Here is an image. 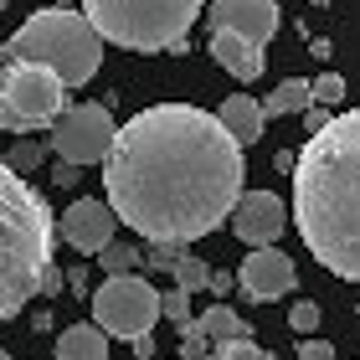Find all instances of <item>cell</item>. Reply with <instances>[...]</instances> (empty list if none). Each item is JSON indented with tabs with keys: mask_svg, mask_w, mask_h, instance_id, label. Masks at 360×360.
I'll return each instance as SVG.
<instances>
[{
	"mask_svg": "<svg viewBox=\"0 0 360 360\" xmlns=\"http://www.w3.org/2000/svg\"><path fill=\"white\" fill-rule=\"evenodd\" d=\"M248 160L217 113L195 103H155L134 113L103 155V191L113 217L144 242H191L232 221Z\"/></svg>",
	"mask_w": 360,
	"mask_h": 360,
	"instance_id": "obj_1",
	"label": "cell"
},
{
	"mask_svg": "<svg viewBox=\"0 0 360 360\" xmlns=\"http://www.w3.org/2000/svg\"><path fill=\"white\" fill-rule=\"evenodd\" d=\"M293 226L345 283H360V108L335 113L293 160Z\"/></svg>",
	"mask_w": 360,
	"mask_h": 360,
	"instance_id": "obj_2",
	"label": "cell"
},
{
	"mask_svg": "<svg viewBox=\"0 0 360 360\" xmlns=\"http://www.w3.org/2000/svg\"><path fill=\"white\" fill-rule=\"evenodd\" d=\"M52 206L0 160V324L15 319L41 293V273L52 268Z\"/></svg>",
	"mask_w": 360,
	"mask_h": 360,
	"instance_id": "obj_3",
	"label": "cell"
},
{
	"mask_svg": "<svg viewBox=\"0 0 360 360\" xmlns=\"http://www.w3.org/2000/svg\"><path fill=\"white\" fill-rule=\"evenodd\" d=\"M6 46H11V62H37V68L57 72L62 88L93 83L98 62H103V37L93 31L83 11H68V6L37 11L31 21L15 26V37Z\"/></svg>",
	"mask_w": 360,
	"mask_h": 360,
	"instance_id": "obj_4",
	"label": "cell"
},
{
	"mask_svg": "<svg viewBox=\"0 0 360 360\" xmlns=\"http://www.w3.org/2000/svg\"><path fill=\"white\" fill-rule=\"evenodd\" d=\"M206 0H83L93 31L124 52H175Z\"/></svg>",
	"mask_w": 360,
	"mask_h": 360,
	"instance_id": "obj_5",
	"label": "cell"
},
{
	"mask_svg": "<svg viewBox=\"0 0 360 360\" xmlns=\"http://www.w3.org/2000/svg\"><path fill=\"white\" fill-rule=\"evenodd\" d=\"M62 103V77L37 68V62H11L0 68V129L31 134V129H52Z\"/></svg>",
	"mask_w": 360,
	"mask_h": 360,
	"instance_id": "obj_6",
	"label": "cell"
},
{
	"mask_svg": "<svg viewBox=\"0 0 360 360\" xmlns=\"http://www.w3.org/2000/svg\"><path fill=\"white\" fill-rule=\"evenodd\" d=\"M160 319V288L139 273H113L93 288V324L108 340H144Z\"/></svg>",
	"mask_w": 360,
	"mask_h": 360,
	"instance_id": "obj_7",
	"label": "cell"
},
{
	"mask_svg": "<svg viewBox=\"0 0 360 360\" xmlns=\"http://www.w3.org/2000/svg\"><path fill=\"white\" fill-rule=\"evenodd\" d=\"M113 113L103 103H72L57 113L52 124V139H46V150H52L62 165H103V155L113 150Z\"/></svg>",
	"mask_w": 360,
	"mask_h": 360,
	"instance_id": "obj_8",
	"label": "cell"
},
{
	"mask_svg": "<svg viewBox=\"0 0 360 360\" xmlns=\"http://www.w3.org/2000/svg\"><path fill=\"white\" fill-rule=\"evenodd\" d=\"M237 283H242V293H248L252 304H273L278 293L299 288V268H293V257L278 252V248H252L242 257V268H237Z\"/></svg>",
	"mask_w": 360,
	"mask_h": 360,
	"instance_id": "obj_9",
	"label": "cell"
},
{
	"mask_svg": "<svg viewBox=\"0 0 360 360\" xmlns=\"http://www.w3.org/2000/svg\"><path fill=\"white\" fill-rule=\"evenodd\" d=\"M278 11L273 0H211L206 6V21L211 31H237V37H248L252 46H268L278 37Z\"/></svg>",
	"mask_w": 360,
	"mask_h": 360,
	"instance_id": "obj_10",
	"label": "cell"
},
{
	"mask_svg": "<svg viewBox=\"0 0 360 360\" xmlns=\"http://www.w3.org/2000/svg\"><path fill=\"white\" fill-rule=\"evenodd\" d=\"M288 226V206L278 201L273 191H242V201L232 211V232L248 242V248H278Z\"/></svg>",
	"mask_w": 360,
	"mask_h": 360,
	"instance_id": "obj_11",
	"label": "cell"
},
{
	"mask_svg": "<svg viewBox=\"0 0 360 360\" xmlns=\"http://www.w3.org/2000/svg\"><path fill=\"white\" fill-rule=\"evenodd\" d=\"M113 226H119V217H113V206L108 201H93V195H77V201L57 217V232L68 237V248L77 252H103L108 242H113Z\"/></svg>",
	"mask_w": 360,
	"mask_h": 360,
	"instance_id": "obj_12",
	"label": "cell"
},
{
	"mask_svg": "<svg viewBox=\"0 0 360 360\" xmlns=\"http://www.w3.org/2000/svg\"><path fill=\"white\" fill-rule=\"evenodd\" d=\"M211 57H217L221 72H232L237 83H257L263 77V46H252L248 37H237V31H211Z\"/></svg>",
	"mask_w": 360,
	"mask_h": 360,
	"instance_id": "obj_13",
	"label": "cell"
},
{
	"mask_svg": "<svg viewBox=\"0 0 360 360\" xmlns=\"http://www.w3.org/2000/svg\"><path fill=\"white\" fill-rule=\"evenodd\" d=\"M217 119L226 124V134H232L237 144H252L257 134H263V103L248 93H232V98H221V108H217Z\"/></svg>",
	"mask_w": 360,
	"mask_h": 360,
	"instance_id": "obj_14",
	"label": "cell"
},
{
	"mask_svg": "<svg viewBox=\"0 0 360 360\" xmlns=\"http://www.w3.org/2000/svg\"><path fill=\"white\" fill-rule=\"evenodd\" d=\"M57 360H108V335L98 324H72L57 335Z\"/></svg>",
	"mask_w": 360,
	"mask_h": 360,
	"instance_id": "obj_15",
	"label": "cell"
},
{
	"mask_svg": "<svg viewBox=\"0 0 360 360\" xmlns=\"http://www.w3.org/2000/svg\"><path fill=\"white\" fill-rule=\"evenodd\" d=\"M309 103H314L309 77H283V83L263 98V119H288V113H304Z\"/></svg>",
	"mask_w": 360,
	"mask_h": 360,
	"instance_id": "obj_16",
	"label": "cell"
},
{
	"mask_svg": "<svg viewBox=\"0 0 360 360\" xmlns=\"http://www.w3.org/2000/svg\"><path fill=\"white\" fill-rule=\"evenodd\" d=\"M195 324H201V330L211 335V345H226V340H242V335H252V330H248V319H242L232 304H211V309H206V314L195 319Z\"/></svg>",
	"mask_w": 360,
	"mask_h": 360,
	"instance_id": "obj_17",
	"label": "cell"
},
{
	"mask_svg": "<svg viewBox=\"0 0 360 360\" xmlns=\"http://www.w3.org/2000/svg\"><path fill=\"white\" fill-rule=\"evenodd\" d=\"M98 268H103L108 278L113 273H139L144 268V252L134 248V242H108V248L98 252Z\"/></svg>",
	"mask_w": 360,
	"mask_h": 360,
	"instance_id": "obj_18",
	"label": "cell"
},
{
	"mask_svg": "<svg viewBox=\"0 0 360 360\" xmlns=\"http://www.w3.org/2000/svg\"><path fill=\"white\" fill-rule=\"evenodd\" d=\"M170 273H175V288H186V293H195V288H206V278H211V268L201 263L195 252H186L180 248L175 252V263H170Z\"/></svg>",
	"mask_w": 360,
	"mask_h": 360,
	"instance_id": "obj_19",
	"label": "cell"
},
{
	"mask_svg": "<svg viewBox=\"0 0 360 360\" xmlns=\"http://www.w3.org/2000/svg\"><path fill=\"white\" fill-rule=\"evenodd\" d=\"M211 350H217V345H211V335L191 319L186 330H180V360H211Z\"/></svg>",
	"mask_w": 360,
	"mask_h": 360,
	"instance_id": "obj_20",
	"label": "cell"
},
{
	"mask_svg": "<svg viewBox=\"0 0 360 360\" xmlns=\"http://www.w3.org/2000/svg\"><path fill=\"white\" fill-rule=\"evenodd\" d=\"M41 155H46V144H37V139H15V144H11V155H6V165H11L15 175H26V170H37V165H41Z\"/></svg>",
	"mask_w": 360,
	"mask_h": 360,
	"instance_id": "obj_21",
	"label": "cell"
},
{
	"mask_svg": "<svg viewBox=\"0 0 360 360\" xmlns=\"http://www.w3.org/2000/svg\"><path fill=\"white\" fill-rule=\"evenodd\" d=\"M160 319H170V324L186 330V324H191V293L186 288H165V293H160Z\"/></svg>",
	"mask_w": 360,
	"mask_h": 360,
	"instance_id": "obj_22",
	"label": "cell"
},
{
	"mask_svg": "<svg viewBox=\"0 0 360 360\" xmlns=\"http://www.w3.org/2000/svg\"><path fill=\"white\" fill-rule=\"evenodd\" d=\"M309 88H314V103L319 108H340V103H345V77H340V72H319Z\"/></svg>",
	"mask_w": 360,
	"mask_h": 360,
	"instance_id": "obj_23",
	"label": "cell"
},
{
	"mask_svg": "<svg viewBox=\"0 0 360 360\" xmlns=\"http://www.w3.org/2000/svg\"><path fill=\"white\" fill-rule=\"evenodd\" d=\"M211 360H273V355L257 350L252 335H242V340H226V345H217V350H211Z\"/></svg>",
	"mask_w": 360,
	"mask_h": 360,
	"instance_id": "obj_24",
	"label": "cell"
},
{
	"mask_svg": "<svg viewBox=\"0 0 360 360\" xmlns=\"http://www.w3.org/2000/svg\"><path fill=\"white\" fill-rule=\"evenodd\" d=\"M288 330L293 335H314L319 330V304L314 299H299V304L288 309Z\"/></svg>",
	"mask_w": 360,
	"mask_h": 360,
	"instance_id": "obj_25",
	"label": "cell"
},
{
	"mask_svg": "<svg viewBox=\"0 0 360 360\" xmlns=\"http://www.w3.org/2000/svg\"><path fill=\"white\" fill-rule=\"evenodd\" d=\"M299 360H335V345H330V340H319V335H304Z\"/></svg>",
	"mask_w": 360,
	"mask_h": 360,
	"instance_id": "obj_26",
	"label": "cell"
},
{
	"mask_svg": "<svg viewBox=\"0 0 360 360\" xmlns=\"http://www.w3.org/2000/svg\"><path fill=\"white\" fill-rule=\"evenodd\" d=\"M206 288H211V293H232V273H211Z\"/></svg>",
	"mask_w": 360,
	"mask_h": 360,
	"instance_id": "obj_27",
	"label": "cell"
},
{
	"mask_svg": "<svg viewBox=\"0 0 360 360\" xmlns=\"http://www.w3.org/2000/svg\"><path fill=\"white\" fill-rule=\"evenodd\" d=\"M57 288H62V273L46 268V273H41V293H57Z\"/></svg>",
	"mask_w": 360,
	"mask_h": 360,
	"instance_id": "obj_28",
	"label": "cell"
},
{
	"mask_svg": "<svg viewBox=\"0 0 360 360\" xmlns=\"http://www.w3.org/2000/svg\"><path fill=\"white\" fill-rule=\"evenodd\" d=\"M134 355H139V360H150V355H155V340H150V335L134 340Z\"/></svg>",
	"mask_w": 360,
	"mask_h": 360,
	"instance_id": "obj_29",
	"label": "cell"
},
{
	"mask_svg": "<svg viewBox=\"0 0 360 360\" xmlns=\"http://www.w3.org/2000/svg\"><path fill=\"white\" fill-rule=\"evenodd\" d=\"M309 6H330V0H309Z\"/></svg>",
	"mask_w": 360,
	"mask_h": 360,
	"instance_id": "obj_30",
	"label": "cell"
},
{
	"mask_svg": "<svg viewBox=\"0 0 360 360\" xmlns=\"http://www.w3.org/2000/svg\"><path fill=\"white\" fill-rule=\"evenodd\" d=\"M0 360H11V350H0Z\"/></svg>",
	"mask_w": 360,
	"mask_h": 360,
	"instance_id": "obj_31",
	"label": "cell"
}]
</instances>
